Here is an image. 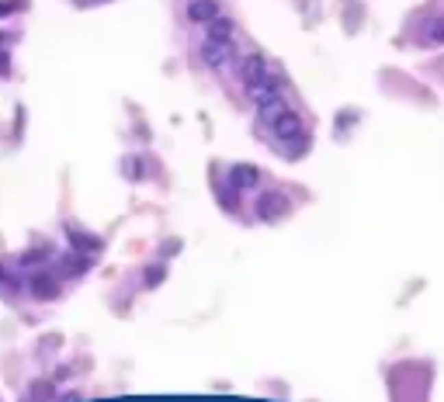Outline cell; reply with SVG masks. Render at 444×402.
Instances as JSON below:
<instances>
[{"mask_svg":"<svg viewBox=\"0 0 444 402\" xmlns=\"http://www.w3.org/2000/svg\"><path fill=\"white\" fill-rule=\"evenodd\" d=\"M191 18H215V4L198 0V4H191Z\"/></svg>","mask_w":444,"mask_h":402,"instance_id":"obj_4","label":"cell"},{"mask_svg":"<svg viewBox=\"0 0 444 402\" xmlns=\"http://www.w3.org/2000/svg\"><path fill=\"white\" fill-rule=\"evenodd\" d=\"M299 132H302V122H299V114H292V111L285 114L282 122H274V136L278 139H295Z\"/></svg>","mask_w":444,"mask_h":402,"instance_id":"obj_1","label":"cell"},{"mask_svg":"<svg viewBox=\"0 0 444 402\" xmlns=\"http://www.w3.org/2000/svg\"><path fill=\"white\" fill-rule=\"evenodd\" d=\"M423 35H427V42L441 45V42H444V14H441V18H434V21L423 28Z\"/></svg>","mask_w":444,"mask_h":402,"instance_id":"obj_3","label":"cell"},{"mask_svg":"<svg viewBox=\"0 0 444 402\" xmlns=\"http://www.w3.org/2000/svg\"><path fill=\"white\" fill-rule=\"evenodd\" d=\"M278 212H285V198L282 194H267L260 201V215H278Z\"/></svg>","mask_w":444,"mask_h":402,"instance_id":"obj_2","label":"cell"}]
</instances>
